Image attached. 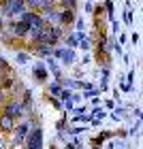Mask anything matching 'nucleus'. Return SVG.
<instances>
[{"label":"nucleus","mask_w":143,"mask_h":149,"mask_svg":"<svg viewBox=\"0 0 143 149\" xmlns=\"http://www.w3.org/2000/svg\"><path fill=\"white\" fill-rule=\"evenodd\" d=\"M49 92L51 94H60V92H62V85H60V83H49Z\"/></svg>","instance_id":"nucleus-14"},{"label":"nucleus","mask_w":143,"mask_h":149,"mask_svg":"<svg viewBox=\"0 0 143 149\" xmlns=\"http://www.w3.org/2000/svg\"><path fill=\"white\" fill-rule=\"evenodd\" d=\"M34 53H39V56H47L49 58L51 53H53V49L49 45H41V43H34Z\"/></svg>","instance_id":"nucleus-8"},{"label":"nucleus","mask_w":143,"mask_h":149,"mask_svg":"<svg viewBox=\"0 0 143 149\" xmlns=\"http://www.w3.org/2000/svg\"><path fill=\"white\" fill-rule=\"evenodd\" d=\"M24 113V104L22 102H17V100H13V102L9 104H4V115H9V117H19V115Z\"/></svg>","instance_id":"nucleus-4"},{"label":"nucleus","mask_w":143,"mask_h":149,"mask_svg":"<svg viewBox=\"0 0 143 149\" xmlns=\"http://www.w3.org/2000/svg\"><path fill=\"white\" fill-rule=\"evenodd\" d=\"M130 40H132V45H137V43H139V34H137V32H132V36H130Z\"/></svg>","instance_id":"nucleus-21"},{"label":"nucleus","mask_w":143,"mask_h":149,"mask_svg":"<svg viewBox=\"0 0 143 149\" xmlns=\"http://www.w3.org/2000/svg\"><path fill=\"white\" fill-rule=\"evenodd\" d=\"M66 43H69L71 47H75V45H77V36H69V40H66Z\"/></svg>","instance_id":"nucleus-19"},{"label":"nucleus","mask_w":143,"mask_h":149,"mask_svg":"<svg viewBox=\"0 0 143 149\" xmlns=\"http://www.w3.org/2000/svg\"><path fill=\"white\" fill-rule=\"evenodd\" d=\"M17 62H28V56H26V53H19V56H17Z\"/></svg>","instance_id":"nucleus-18"},{"label":"nucleus","mask_w":143,"mask_h":149,"mask_svg":"<svg viewBox=\"0 0 143 149\" xmlns=\"http://www.w3.org/2000/svg\"><path fill=\"white\" fill-rule=\"evenodd\" d=\"M124 22H126V24H132V11H130V9L126 11V17H124Z\"/></svg>","instance_id":"nucleus-16"},{"label":"nucleus","mask_w":143,"mask_h":149,"mask_svg":"<svg viewBox=\"0 0 143 149\" xmlns=\"http://www.w3.org/2000/svg\"><path fill=\"white\" fill-rule=\"evenodd\" d=\"M73 22H75V15H73L71 9H64L62 13H60V24H66V26H69V24H73Z\"/></svg>","instance_id":"nucleus-9"},{"label":"nucleus","mask_w":143,"mask_h":149,"mask_svg":"<svg viewBox=\"0 0 143 149\" xmlns=\"http://www.w3.org/2000/svg\"><path fill=\"white\" fill-rule=\"evenodd\" d=\"M13 130H15V145H19V143H24V141H26V136H28L30 126L28 124H19L17 128H13Z\"/></svg>","instance_id":"nucleus-5"},{"label":"nucleus","mask_w":143,"mask_h":149,"mask_svg":"<svg viewBox=\"0 0 143 149\" xmlns=\"http://www.w3.org/2000/svg\"><path fill=\"white\" fill-rule=\"evenodd\" d=\"M53 56H56V58H60V60H62V56H64V49H56V51H53Z\"/></svg>","instance_id":"nucleus-20"},{"label":"nucleus","mask_w":143,"mask_h":149,"mask_svg":"<svg viewBox=\"0 0 143 149\" xmlns=\"http://www.w3.org/2000/svg\"><path fill=\"white\" fill-rule=\"evenodd\" d=\"M2 87H13V81L11 79H4V85Z\"/></svg>","instance_id":"nucleus-22"},{"label":"nucleus","mask_w":143,"mask_h":149,"mask_svg":"<svg viewBox=\"0 0 143 149\" xmlns=\"http://www.w3.org/2000/svg\"><path fill=\"white\" fill-rule=\"evenodd\" d=\"M2 104H4V92L0 90V107H2Z\"/></svg>","instance_id":"nucleus-23"},{"label":"nucleus","mask_w":143,"mask_h":149,"mask_svg":"<svg viewBox=\"0 0 143 149\" xmlns=\"http://www.w3.org/2000/svg\"><path fill=\"white\" fill-rule=\"evenodd\" d=\"M39 9H43V11H51V9H53V0H41Z\"/></svg>","instance_id":"nucleus-12"},{"label":"nucleus","mask_w":143,"mask_h":149,"mask_svg":"<svg viewBox=\"0 0 143 149\" xmlns=\"http://www.w3.org/2000/svg\"><path fill=\"white\" fill-rule=\"evenodd\" d=\"M13 32H15V36H26L28 34V26H26L22 19H19V22H13Z\"/></svg>","instance_id":"nucleus-7"},{"label":"nucleus","mask_w":143,"mask_h":149,"mask_svg":"<svg viewBox=\"0 0 143 149\" xmlns=\"http://www.w3.org/2000/svg\"><path fill=\"white\" fill-rule=\"evenodd\" d=\"M66 2V0H64ZM75 2H77V0H69V6H75Z\"/></svg>","instance_id":"nucleus-24"},{"label":"nucleus","mask_w":143,"mask_h":149,"mask_svg":"<svg viewBox=\"0 0 143 149\" xmlns=\"http://www.w3.org/2000/svg\"><path fill=\"white\" fill-rule=\"evenodd\" d=\"M73 60H75V51H73V49H64V56H62V62H64V64H71V62H73Z\"/></svg>","instance_id":"nucleus-10"},{"label":"nucleus","mask_w":143,"mask_h":149,"mask_svg":"<svg viewBox=\"0 0 143 149\" xmlns=\"http://www.w3.org/2000/svg\"><path fill=\"white\" fill-rule=\"evenodd\" d=\"M49 70H51L53 74H56V77H58V79H60V77H62V74H60V68H58V64H56V62H53V60H51V58H49Z\"/></svg>","instance_id":"nucleus-13"},{"label":"nucleus","mask_w":143,"mask_h":149,"mask_svg":"<svg viewBox=\"0 0 143 149\" xmlns=\"http://www.w3.org/2000/svg\"><path fill=\"white\" fill-rule=\"evenodd\" d=\"M24 0H4V9L2 15L4 17H13V15H22L24 13Z\"/></svg>","instance_id":"nucleus-3"},{"label":"nucleus","mask_w":143,"mask_h":149,"mask_svg":"<svg viewBox=\"0 0 143 149\" xmlns=\"http://www.w3.org/2000/svg\"><path fill=\"white\" fill-rule=\"evenodd\" d=\"M34 74H36V79H41V81H43L45 77H47V70H45V66H34Z\"/></svg>","instance_id":"nucleus-11"},{"label":"nucleus","mask_w":143,"mask_h":149,"mask_svg":"<svg viewBox=\"0 0 143 149\" xmlns=\"http://www.w3.org/2000/svg\"><path fill=\"white\" fill-rule=\"evenodd\" d=\"M0 26H2V15H0Z\"/></svg>","instance_id":"nucleus-25"},{"label":"nucleus","mask_w":143,"mask_h":149,"mask_svg":"<svg viewBox=\"0 0 143 149\" xmlns=\"http://www.w3.org/2000/svg\"><path fill=\"white\" fill-rule=\"evenodd\" d=\"M26 149H43V130L32 128L26 136Z\"/></svg>","instance_id":"nucleus-2"},{"label":"nucleus","mask_w":143,"mask_h":149,"mask_svg":"<svg viewBox=\"0 0 143 149\" xmlns=\"http://www.w3.org/2000/svg\"><path fill=\"white\" fill-rule=\"evenodd\" d=\"M24 4H30V6H34V9H39L41 0H24Z\"/></svg>","instance_id":"nucleus-15"},{"label":"nucleus","mask_w":143,"mask_h":149,"mask_svg":"<svg viewBox=\"0 0 143 149\" xmlns=\"http://www.w3.org/2000/svg\"><path fill=\"white\" fill-rule=\"evenodd\" d=\"M60 96H62V100L66 102V100L71 98V92H69V90H62V92H60Z\"/></svg>","instance_id":"nucleus-17"},{"label":"nucleus","mask_w":143,"mask_h":149,"mask_svg":"<svg viewBox=\"0 0 143 149\" xmlns=\"http://www.w3.org/2000/svg\"><path fill=\"white\" fill-rule=\"evenodd\" d=\"M15 128V119L9 117V115H0V130L2 132H11Z\"/></svg>","instance_id":"nucleus-6"},{"label":"nucleus","mask_w":143,"mask_h":149,"mask_svg":"<svg viewBox=\"0 0 143 149\" xmlns=\"http://www.w3.org/2000/svg\"><path fill=\"white\" fill-rule=\"evenodd\" d=\"M22 22L28 26V30L41 32V30L45 28V22H43V17H41L39 13H22Z\"/></svg>","instance_id":"nucleus-1"}]
</instances>
